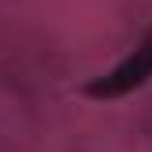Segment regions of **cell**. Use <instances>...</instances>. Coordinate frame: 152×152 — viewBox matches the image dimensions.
Returning a JSON list of instances; mask_svg holds the SVG:
<instances>
[{
  "instance_id": "cell-1",
  "label": "cell",
  "mask_w": 152,
  "mask_h": 152,
  "mask_svg": "<svg viewBox=\"0 0 152 152\" xmlns=\"http://www.w3.org/2000/svg\"><path fill=\"white\" fill-rule=\"evenodd\" d=\"M148 76H152V33L127 54L120 65H112L105 76H98V80L87 87V94L91 98H105V102L109 98H123V94L138 91Z\"/></svg>"
}]
</instances>
